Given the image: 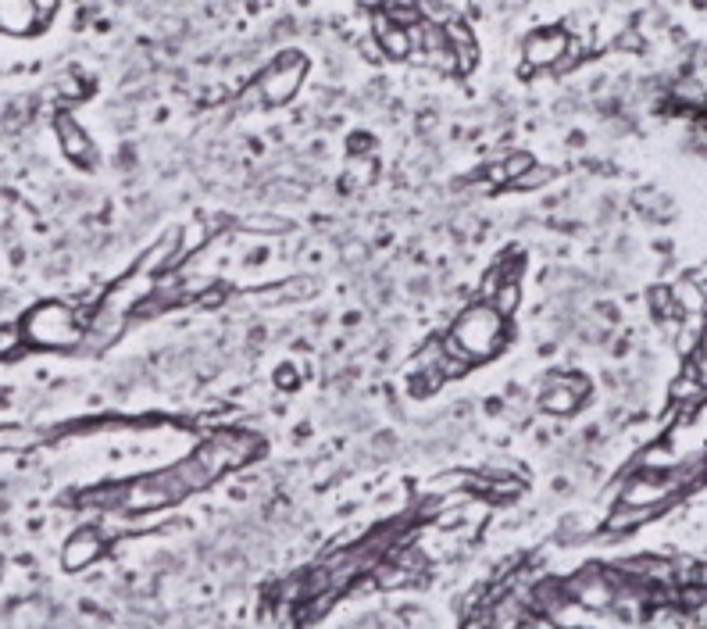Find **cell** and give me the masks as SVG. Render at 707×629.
Instances as JSON below:
<instances>
[{"mask_svg": "<svg viewBox=\"0 0 707 629\" xmlns=\"http://www.w3.org/2000/svg\"><path fill=\"white\" fill-rule=\"evenodd\" d=\"M58 4H61V0H33V8H36V18H40V26H47L50 18L58 15Z\"/></svg>", "mask_w": 707, "mask_h": 629, "instance_id": "15", "label": "cell"}, {"mask_svg": "<svg viewBox=\"0 0 707 629\" xmlns=\"http://www.w3.org/2000/svg\"><path fill=\"white\" fill-rule=\"evenodd\" d=\"M25 344V333H22V322L18 326H0V358H15Z\"/></svg>", "mask_w": 707, "mask_h": 629, "instance_id": "13", "label": "cell"}, {"mask_svg": "<svg viewBox=\"0 0 707 629\" xmlns=\"http://www.w3.org/2000/svg\"><path fill=\"white\" fill-rule=\"evenodd\" d=\"M54 133H58V140H61V151H65L68 158L75 161V165H83V168L93 165L97 151H93V143H90V136H86V129L79 126L72 115H58V118H54Z\"/></svg>", "mask_w": 707, "mask_h": 629, "instance_id": "7", "label": "cell"}, {"mask_svg": "<svg viewBox=\"0 0 707 629\" xmlns=\"http://www.w3.org/2000/svg\"><path fill=\"white\" fill-rule=\"evenodd\" d=\"M504 340H508L504 315L490 301H479L465 308V315H458L454 329L443 340V351L458 358L461 365H479V361H490L493 354H500Z\"/></svg>", "mask_w": 707, "mask_h": 629, "instance_id": "1", "label": "cell"}, {"mask_svg": "<svg viewBox=\"0 0 707 629\" xmlns=\"http://www.w3.org/2000/svg\"><path fill=\"white\" fill-rule=\"evenodd\" d=\"M86 326H90V322H83L79 311L68 308V304H61V301L36 304V308L22 319L25 344L50 347V351L79 347L86 340Z\"/></svg>", "mask_w": 707, "mask_h": 629, "instance_id": "2", "label": "cell"}, {"mask_svg": "<svg viewBox=\"0 0 707 629\" xmlns=\"http://www.w3.org/2000/svg\"><path fill=\"white\" fill-rule=\"evenodd\" d=\"M554 179V168H543V165H533L529 172H522V176L515 179V190H536V186H543V183H550Z\"/></svg>", "mask_w": 707, "mask_h": 629, "instance_id": "14", "label": "cell"}, {"mask_svg": "<svg viewBox=\"0 0 707 629\" xmlns=\"http://www.w3.org/2000/svg\"><path fill=\"white\" fill-rule=\"evenodd\" d=\"M240 226L250 229V233H286L290 222L279 219V215H243Z\"/></svg>", "mask_w": 707, "mask_h": 629, "instance_id": "12", "label": "cell"}, {"mask_svg": "<svg viewBox=\"0 0 707 629\" xmlns=\"http://www.w3.org/2000/svg\"><path fill=\"white\" fill-rule=\"evenodd\" d=\"M40 26L33 0H0V33L8 36H29Z\"/></svg>", "mask_w": 707, "mask_h": 629, "instance_id": "9", "label": "cell"}, {"mask_svg": "<svg viewBox=\"0 0 707 629\" xmlns=\"http://www.w3.org/2000/svg\"><path fill=\"white\" fill-rule=\"evenodd\" d=\"M40 440V433L29 426H0V451H29Z\"/></svg>", "mask_w": 707, "mask_h": 629, "instance_id": "11", "label": "cell"}, {"mask_svg": "<svg viewBox=\"0 0 707 629\" xmlns=\"http://www.w3.org/2000/svg\"><path fill=\"white\" fill-rule=\"evenodd\" d=\"M572 51L565 29H540L525 40V65L529 68H554L561 65V58Z\"/></svg>", "mask_w": 707, "mask_h": 629, "instance_id": "5", "label": "cell"}, {"mask_svg": "<svg viewBox=\"0 0 707 629\" xmlns=\"http://www.w3.org/2000/svg\"><path fill=\"white\" fill-rule=\"evenodd\" d=\"M586 394H590V383L583 376H554L543 390L540 404L550 415H572L586 401Z\"/></svg>", "mask_w": 707, "mask_h": 629, "instance_id": "4", "label": "cell"}, {"mask_svg": "<svg viewBox=\"0 0 707 629\" xmlns=\"http://www.w3.org/2000/svg\"><path fill=\"white\" fill-rule=\"evenodd\" d=\"M100 554H104V533H100L97 526H83L65 540L61 565H65L68 572H79V569H86V565L97 562Z\"/></svg>", "mask_w": 707, "mask_h": 629, "instance_id": "6", "label": "cell"}, {"mask_svg": "<svg viewBox=\"0 0 707 629\" xmlns=\"http://www.w3.org/2000/svg\"><path fill=\"white\" fill-rule=\"evenodd\" d=\"M372 36H375V43H379V51L390 54V58H411L408 26H397L386 11H375L372 15Z\"/></svg>", "mask_w": 707, "mask_h": 629, "instance_id": "8", "label": "cell"}, {"mask_svg": "<svg viewBox=\"0 0 707 629\" xmlns=\"http://www.w3.org/2000/svg\"><path fill=\"white\" fill-rule=\"evenodd\" d=\"M650 508H629V504H618L615 512L608 515V533H629V529H636V526H643V522L650 519Z\"/></svg>", "mask_w": 707, "mask_h": 629, "instance_id": "10", "label": "cell"}, {"mask_svg": "<svg viewBox=\"0 0 707 629\" xmlns=\"http://www.w3.org/2000/svg\"><path fill=\"white\" fill-rule=\"evenodd\" d=\"M304 72H308V61L300 54H283L275 65L265 68V76L258 79V93L265 104H286L297 97L300 83H304Z\"/></svg>", "mask_w": 707, "mask_h": 629, "instance_id": "3", "label": "cell"}]
</instances>
